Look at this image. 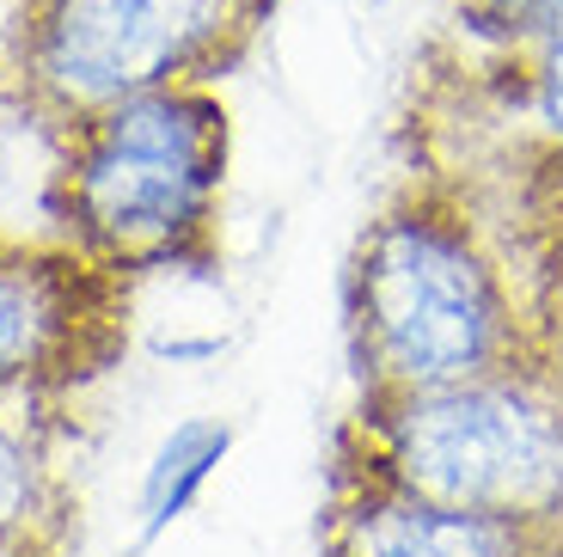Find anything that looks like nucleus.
<instances>
[{"mask_svg": "<svg viewBox=\"0 0 563 557\" xmlns=\"http://www.w3.org/2000/svg\"><path fill=\"white\" fill-rule=\"evenodd\" d=\"M282 0H13L0 92L43 141L135 92L221 86Z\"/></svg>", "mask_w": 563, "mask_h": 557, "instance_id": "obj_4", "label": "nucleus"}, {"mask_svg": "<svg viewBox=\"0 0 563 557\" xmlns=\"http://www.w3.org/2000/svg\"><path fill=\"white\" fill-rule=\"evenodd\" d=\"M129 270L92 258L56 227L0 221V404L56 411L80 398L135 343Z\"/></svg>", "mask_w": 563, "mask_h": 557, "instance_id": "obj_5", "label": "nucleus"}, {"mask_svg": "<svg viewBox=\"0 0 563 557\" xmlns=\"http://www.w3.org/2000/svg\"><path fill=\"white\" fill-rule=\"evenodd\" d=\"M324 557H563V527L503 521L448 509L398 490L362 466L331 460V490L319 515Z\"/></svg>", "mask_w": 563, "mask_h": 557, "instance_id": "obj_6", "label": "nucleus"}, {"mask_svg": "<svg viewBox=\"0 0 563 557\" xmlns=\"http://www.w3.org/2000/svg\"><path fill=\"white\" fill-rule=\"evenodd\" d=\"M343 319L362 392H429L533 368L515 270L448 184H410L362 227Z\"/></svg>", "mask_w": 563, "mask_h": 557, "instance_id": "obj_1", "label": "nucleus"}, {"mask_svg": "<svg viewBox=\"0 0 563 557\" xmlns=\"http://www.w3.org/2000/svg\"><path fill=\"white\" fill-rule=\"evenodd\" d=\"M221 454H227V429H214V423H184V429L159 447V466H154V478H147V527H166L184 502H190V490L209 478V466L221 460Z\"/></svg>", "mask_w": 563, "mask_h": 557, "instance_id": "obj_10", "label": "nucleus"}, {"mask_svg": "<svg viewBox=\"0 0 563 557\" xmlns=\"http://www.w3.org/2000/svg\"><path fill=\"white\" fill-rule=\"evenodd\" d=\"M74 533V490L49 460L43 423L0 404V557H62Z\"/></svg>", "mask_w": 563, "mask_h": 557, "instance_id": "obj_7", "label": "nucleus"}, {"mask_svg": "<svg viewBox=\"0 0 563 557\" xmlns=\"http://www.w3.org/2000/svg\"><path fill=\"white\" fill-rule=\"evenodd\" d=\"M233 123L214 86L135 92L49 135L43 221L92 258L147 276H209Z\"/></svg>", "mask_w": 563, "mask_h": 557, "instance_id": "obj_2", "label": "nucleus"}, {"mask_svg": "<svg viewBox=\"0 0 563 557\" xmlns=\"http://www.w3.org/2000/svg\"><path fill=\"white\" fill-rule=\"evenodd\" d=\"M508 62V92H515V111H527V123L539 129L545 154H563V13L551 19L539 37L515 43V50H496ZM539 154V160H545Z\"/></svg>", "mask_w": 563, "mask_h": 557, "instance_id": "obj_9", "label": "nucleus"}, {"mask_svg": "<svg viewBox=\"0 0 563 557\" xmlns=\"http://www.w3.org/2000/svg\"><path fill=\"white\" fill-rule=\"evenodd\" d=\"M539 178L527 190V270H521V307H527V349L533 368L563 392V154L539 160Z\"/></svg>", "mask_w": 563, "mask_h": 557, "instance_id": "obj_8", "label": "nucleus"}, {"mask_svg": "<svg viewBox=\"0 0 563 557\" xmlns=\"http://www.w3.org/2000/svg\"><path fill=\"white\" fill-rule=\"evenodd\" d=\"M331 460L448 509L563 527V392L539 368L429 392H362Z\"/></svg>", "mask_w": 563, "mask_h": 557, "instance_id": "obj_3", "label": "nucleus"}]
</instances>
